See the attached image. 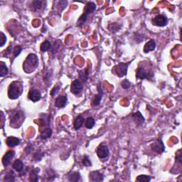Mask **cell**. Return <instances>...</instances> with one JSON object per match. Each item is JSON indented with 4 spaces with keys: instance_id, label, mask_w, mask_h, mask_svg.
<instances>
[{
    "instance_id": "cell-1",
    "label": "cell",
    "mask_w": 182,
    "mask_h": 182,
    "mask_svg": "<svg viewBox=\"0 0 182 182\" xmlns=\"http://www.w3.org/2000/svg\"><path fill=\"white\" fill-rule=\"evenodd\" d=\"M39 66L38 56L34 53H30L23 63V69L26 73H31L36 70Z\"/></svg>"
},
{
    "instance_id": "cell-2",
    "label": "cell",
    "mask_w": 182,
    "mask_h": 182,
    "mask_svg": "<svg viewBox=\"0 0 182 182\" xmlns=\"http://www.w3.org/2000/svg\"><path fill=\"white\" fill-rule=\"evenodd\" d=\"M24 91L23 83L19 81H13L8 88V97L11 100H16L20 97Z\"/></svg>"
},
{
    "instance_id": "cell-3",
    "label": "cell",
    "mask_w": 182,
    "mask_h": 182,
    "mask_svg": "<svg viewBox=\"0 0 182 182\" xmlns=\"http://www.w3.org/2000/svg\"><path fill=\"white\" fill-rule=\"evenodd\" d=\"M96 9V5L93 2H88L85 4V6L84 7L83 13V14L79 17L77 21V26H83L84 24L86 22V21L88 19V15L92 14L95 11Z\"/></svg>"
},
{
    "instance_id": "cell-4",
    "label": "cell",
    "mask_w": 182,
    "mask_h": 182,
    "mask_svg": "<svg viewBox=\"0 0 182 182\" xmlns=\"http://www.w3.org/2000/svg\"><path fill=\"white\" fill-rule=\"evenodd\" d=\"M153 76L154 72L152 71V68H149L147 65H144L142 63H141L139 65L136 72V79L151 80Z\"/></svg>"
},
{
    "instance_id": "cell-5",
    "label": "cell",
    "mask_w": 182,
    "mask_h": 182,
    "mask_svg": "<svg viewBox=\"0 0 182 182\" xmlns=\"http://www.w3.org/2000/svg\"><path fill=\"white\" fill-rule=\"evenodd\" d=\"M129 63H120L117 65L115 66L112 69V73L115 75L117 77L122 78L126 76L127 74L128 71V66Z\"/></svg>"
},
{
    "instance_id": "cell-6",
    "label": "cell",
    "mask_w": 182,
    "mask_h": 182,
    "mask_svg": "<svg viewBox=\"0 0 182 182\" xmlns=\"http://www.w3.org/2000/svg\"><path fill=\"white\" fill-rule=\"evenodd\" d=\"M150 149L152 152L157 154H162L165 151V145L161 138L155 140L150 144Z\"/></svg>"
},
{
    "instance_id": "cell-7",
    "label": "cell",
    "mask_w": 182,
    "mask_h": 182,
    "mask_svg": "<svg viewBox=\"0 0 182 182\" xmlns=\"http://www.w3.org/2000/svg\"><path fill=\"white\" fill-rule=\"evenodd\" d=\"M24 113L20 110L15 111L14 114H12V117H11L10 125L11 126L14 127V125H17V127L21 126V123L24 122Z\"/></svg>"
},
{
    "instance_id": "cell-8",
    "label": "cell",
    "mask_w": 182,
    "mask_h": 182,
    "mask_svg": "<svg viewBox=\"0 0 182 182\" xmlns=\"http://www.w3.org/2000/svg\"><path fill=\"white\" fill-rule=\"evenodd\" d=\"M97 90L98 91V93L97 95H95L93 96V98L92 99V101H91V105L93 106H98L100 104V102L102 98L103 97V88L101 86V83L100 82L97 85Z\"/></svg>"
},
{
    "instance_id": "cell-9",
    "label": "cell",
    "mask_w": 182,
    "mask_h": 182,
    "mask_svg": "<svg viewBox=\"0 0 182 182\" xmlns=\"http://www.w3.org/2000/svg\"><path fill=\"white\" fill-rule=\"evenodd\" d=\"M96 154L101 159H105L109 156L110 150L108 147L104 144H100L96 149Z\"/></svg>"
},
{
    "instance_id": "cell-10",
    "label": "cell",
    "mask_w": 182,
    "mask_h": 182,
    "mask_svg": "<svg viewBox=\"0 0 182 182\" xmlns=\"http://www.w3.org/2000/svg\"><path fill=\"white\" fill-rule=\"evenodd\" d=\"M152 24L157 26L163 27L167 25L168 18L164 14H159L152 19Z\"/></svg>"
},
{
    "instance_id": "cell-11",
    "label": "cell",
    "mask_w": 182,
    "mask_h": 182,
    "mask_svg": "<svg viewBox=\"0 0 182 182\" xmlns=\"http://www.w3.org/2000/svg\"><path fill=\"white\" fill-rule=\"evenodd\" d=\"M83 85V83L80 81L79 79L75 80L74 81L72 82L71 85V92L74 95H78L82 92Z\"/></svg>"
},
{
    "instance_id": "cell-12",
    "label": "cell",
    "mask_w": 182,
    "mask_h": 182,
    "mask_svg": "<svg viewBox=\"0 0 182 182\" xmlns=\"http://www.w3.org/2000/svg\"><path fill=\"white\" fill-rule=\"evenodd\" d=\"M28 98L33 103H36L41 98V93L36 88H31L28 93Z\"/></svg>"
},
{
    "instance_id": "cell-13",
    "label": "cell",
    "mask_w": 182,
    "mask_h": 182,
    "mask_svg": "<svg viewBox=\"0 0 182 182\" xmlns=\"http://www.w3.org/2000/svg\"><path fill=\"white\" fill-rule=\"evenodd\" d=\"M89 180L93 182H101L104 180V176L98 171H93L89 174Z\"/></svg>"
},
{
    "instance_id": "cell-14",
    "label": "cell",
    "mask_w": 182,
    "mask_h": 182,
    "mask_svg": "<svg viewBox=\"0 0 182 182\" xmlns=\"http://www.w3.org/2000/svg\"><path fill=\"white\" fill-rule=\"evenodd\" d=\"M14 155L15 152L13 150H9L6 152V154L4 155L3 158H2V164H3L4 167H8L11 164V162H12L13 158H14Z\"/></svg>"
},
{
    "instance_id": "cell-15",
    "label": "cell",
    "mask_w": 182,
    "mask_h": 182,
    "mask_svg": "<svg viewBox=\"0 0 182 182\" xmlns=\"http://www.w3.org/2000/svg\"><path fill=\"white\" fill-rule=\"evenodd\" d=\"M131 117H132V118L136 123V125H143L144 122H145V119H144V117L142 116V115L141 114V112L140 111L133 112V113H132V115H131Z\"/></svg>"
},
{
    "instance_id": "cell-16",
    "label": "cell",
    "mask_w": 182,
    "mask_h": 182,
    "mask_svg": "<svg viewBox=\"0 0 182 182\" xmlns=\"http://www.w3.org/2000/svg\"><path fill=\"white\" fill-rule=\"evenodd\" d=\"M85 121V120L82 115H78L76 117V119L74 120V122H73L74 129L76 130H78L81 129V128L83 127V125H84Z\"/></svg>"
},
{
    "instance_id": "cell-17",
    "label": "cell",
    "mask_w": 182,
    "mask_h": 182,
    "mask_svg": "<svg viewBox=\"0 0 182 182\" xmlns=\"http://www.w3.org/2000/svg\"><path fill=\"white\" fill-rule=\"evenodd\" d=\"M67 101H68V99H67L66 96L63 95H60L56 99L55 101V106L56 108H65L67 104Z\"/></svg>"
},
{
    "instance_id": "cell-18",
    "label": "cell",
    "mask_w": 182,
    "mask_h": 182,
    "mask_svg": "<svg viewBox=\"0 0 182 182\" xmlns=\"http://www.w3.org/2000/svg\"><path fill=\"white\" fill-rule=\"evenodd\" d=\"M40 123H41V127H50L51 124V120L50 117L47 114L42 113L41 115H40V119H39Z\"/></svg>"
},
{
    "instance_id": "cell-19",
    "label": "cell",
    "mask_w": 182,
    "mask_h": 182,
    "mask_svg": "<svg viewBox=\"0 0 182 182\" xmlns=\"http://www.w3.org/2000/svg\"><path fill=\"white\" fill-rule=\"evenodd\" d=\"M90 75V68H87L85 70L79 71H78V77L79 80L81 81L83 83H86L88 78H89Z\"/></svg>"
},
{
    "instance_id": "cell-20",
    "label": "cell",
    "mask_w": 182,
    "mask_h": 182,
    "mask_svg": "<svg viewBox=\"0 0 182 182\" xmlns=\"http://www.w3.org/2000/svg\"><path fill=\"white\" fill-rule=\"evenodd\" d=\"M155 49H156V42H155L154 40L151 39L150 41L147 42L145 45H144L143 51L145 53H147L149 52L153 51Z\"/></svg>"
},
{
    "instance_id": "cell-21",
    "label": "cell",
    "mask_w": 182,
    "mask_h": 182,
    "mask_svg": "<svg viewBox=\"0 0 182 182\" xmlns=\"http://www.w3.org/2000/svg\"><path fill=\"white\" fill-rule=\"evenodd\" d=\"M52 130L50 127H46L44 130L41 131V134H40V138L41 140H47V139L50 138L52 136Z\"/></svg>"
},
{
    "instance_id": "cell-22",
    "label": "cell",
    "mask_w": 182,
    "mask_h": 182,
    "mask_svg": "<svg viewBox=\"0 0 182 182\" xmlns=\"http://www.w3.org/2000/svg\"><path fill=\"white\" fill-rule=\"evenodd\" d=\"M6 143L10 147H14L20 143V140L15 136H9L6 140Z\"/></svg>"
},
{
    "instance_id": "cell-23",
    "label": "cell",
    "mask_w": 182,
    "mask_h": 182,
    "mask_svg": "<svg viewBox=\"0 0 182 182\" xmlns=\"http://www.w3.org/2000/svg\"><path fill=\"white\" fill-rule=\"evenodd\" d=\"M46 5V2L45 1H33L31 2V6L34 11H40L44 8Z\"/></svg>"
},
{
    "instance_id": "cell-24",
    "label": "cell",
    "mask_w": 182,
    "mask_h": 182,
    "mask_svg": "<svg viewBox=\"0 0 182 182\" xmlns=\"http://www.w3.org/2000/svg\"><path fill=\"white\" fill-rule=\"evenodd\" d=\"M12 167L14 170L17 171L18 172H21L24 170V165L23 162L21 159H17L16 161L13 163Z\"/></svg>"
},
{
    "instance_id": "cell-25",
    "label": "cell",
    "mask_w": 182,
    "mask_h": 182,
    "mask_svg": "<svg viewBox=\"0 0 182 182\" xmlns=\"http://www.w3.org/2000/svg\"><path fill=\"white\" fill-rule=\"evenodd\" d=\"M68 180L71 182H77L81 180V174L78 172H72L69 174L68 176Z\"/></svg>"
},
{
    "instance_id": "cell-26",
    "label": "cell",
    "mask_w": 182,
    "mask_h": 182,
    "mask_svg": "<svg viewBox=\"0 0 182 182\" xmlns=\"http://www.w3.org/2000/svg\"><path fill=\"white\" fill-rule=\"evenodd\" d=\"M40 169L39 168H35L31 171L30 173V177L29 181L31 182H37L39 181V173Z\"/></svg>"
},
{
    "instance_id": "cell-27",
    "label": "cell",
    "mask_w": 182,
    "mask_h": 182,
    "mask_svg": "<svg viewBox=\"0 0 182 182\" xmlns=\"http://www.w3.org/2000/svg\"><path fill=\"white\" fill-rule=\"evenodd\" d=\"M45 179L46 181H53L56 177V172L51 169H47L45 172Z\"/></svg>"
},
{
    "instance_id": "cell-28",
    "label": "cell",
    "mask_w": 182,
    "mask_h": 182,
    "mask_svg": "<svg viewBox=\"0 0 182 182\" xmlns=\"http://www.w3.org/2000/svg\"><path fill=\"white\" fill-rule=\"evenodd\" d=\"M95 120L93 117H88V118L85 120V123H84L85 127H86L88 130L93 129V127L95 126Z\"/></svg>"
},
{
    "instance_id": "cell-29",
    "label": "cell",
    "mask_w": 182,
    "mask_h": 182,
    "mask_svg": "<svg viewBox=\"0 0 182 182\" xmlns=\"http://www.w3.org/2000/svg\"><path fill=\"white\" fill-rule=\"evenodd\" d=\"M4 181H7V182H14L16 181L14 172L12 170L7 172L6 174V175H5V176H4Z\"/></svg>"
},
{
    "instance_id": "cell-30",
    "label": "cell",
    "mask_w": 182,
    "mask_h": 182,
    "mask_svg": "<svg viewBox=\"0 0 182 182\" xmlns=\"http://www.w3.org/2000/svg\"><path fill=\"white\" fill-rule=\"evenodd\" d=\"M51 43L49 41H48V40H46L44 42L42 43L41 44V46H40V50H41V51L44 53V52H46L48 51L51 50Z\"/></svg>"
},
{
    "instance_id": "cell-31",
    "label": "cell",
    "mask_w": 182,
    "mask_h": 182,
    "mask_svg": "<svg viewBox=\"0 0 182 182\" xmlns=\"http://www.w3.org/2000/svg\"><path fill=\"white\" fill-rule=\"evenodd\" d=\"M9 73V69H8L6 64L3 61L0 62V76L2 78L4 77Z\"/></svg>"
},
{
    "instance_id": "cell-32",
    "label": "cell",
    "mask_w": 182,
    "mask_h": 182,
    "mask_svg": "<svg viewBox=\"0 0 182 182\" xmlns=\"http://www.w3.org/2000/svg\"><path fill=\"white\" fill-rule=\"evenodd\" d=\"M121 26H122V25H120L117 22H115V23L110 24L108 26V29H109L110 31L115 34V33H116L117 31H118L120 30V28H121Z\"/></svg>"
},
{
    "instance_id": "cell-33",
    "label": "cell",
    "mask_w": 182,
    "mask_h": 182,
    "mask_svg": "<svg viewBox=\"0 0 182 182\" xmlns=\"http://www.w3.org/2000/svg\"><path fill=\"white\" fill-rule=\"evenodd\" d=\"M11 50H12L13 53V58H15L20 54L21 51H22V48H21V46H16L14 48H13V49H12Z\"/></svg>"
},
{
    "instance_id": "cell-34",
    "label": "cell",
    "mask_w": 182,
    "mask_h": 182,
    "mask_svg": "<svg viewBox=\"0 0 182 182\" xmlns=\"http://www.w3.org/2000/svg\"><path fill=\"white\" fill-rule=\"evenodd\" d=\"M136 181L139 182H149L151 181V177L149 176L144 174L140 175L136 177Z\"/></svg>"
},
{
    "instance_id": "cell-35",
    "label": "cell",
    "mask_w": 182,
    "mask_h": 182,
    "mask_svg": "<svg viewBox=\"0 0 182 182\" xmlns=\"http://www.w3.org/2000/svg\"><path fill=\"white\" fill-rule=\"evenodd\" d=\"M82 164L83 165L85 166V167H92L93 166L92 162H91L90 158L88 155H85L83 158Z\"/></svg>"
},
{
    "instance_id": "cell-36",
    "label": "cell",
    "mask_w": 182,
    "mask_h": 182,
    "mask_svg": "<svg viewBox=\"0 0 182 182\" xmlns=\"http://www.w3.org/2000/svg\"><path fill=\"white\" fill-rule=\"evenodd\" d=\"M131 85H132V84H131V83L127 79H125L121 82V86L125 90L129 89V88H130Z\"/></svg>"
},
{
    "instance_id": "cell-37",
    "label": "cell",
    "mask_w": 182,
    "mask_h": 182,
    "mask_svg": "<svg viewBox=\"0 0 182 182\" xmlns=\"http://www.w3.org/2000/svg\"><path fill=\"white\" fill-rule=\"evenodd\" d=\"M181 150L179 149L176 153V164H178L179 166H181Z\"/></svg>"
},
{
    "instance_id": "cell-38",
    "label": "cell",
    "mask_w": 182,
    "mask_h": 182,
    "mask_svg": "<svg viewBox=\"0 0 182 182\" xmlns=\"http://www.w3.org/2000/svg\"><path fill=\"white\" fill-rule=\"evenodd\" d=\"M0 37H1V40H0V46L3 47L7 42V36L4 35L3 32H1V33H0Z\"/></svg>"
},
{
    "instance_id": "cell-39",
    "label": "cell",
    "mask_w": 182,
    "mask_h": 182,
    "mask_svg": "<svg viewBox=\"0 0 182 182\" xmlns=\"http://www.w3.org/2000/svg\"><path fill=\"white\" fill-rule=\"evenodd\" d=\"M44 153H41V152L40 151V150H39L38 152H36L35 155L34 156V159H35V160H37V161H40V160H41L42 157H44Z\"/></svg>"
},
{
    "instance_id": "cell-40",
    "label": "cell",
    "mask_w": 182,
    "mask_h": 182,
    "mask_svg": "<svg viewBox=\"0 0 182 182\" xmlns=\"http://www.w3.org/2000/svg\"><path fill=\"white\" fill-rule=\"evenodd\" d=\"M60 90V85H56L54 87H53V89L51 90V95L52 96V97H54L56 96V95L57 94L58 91Z\"/></svg>"
}]
</instances>
